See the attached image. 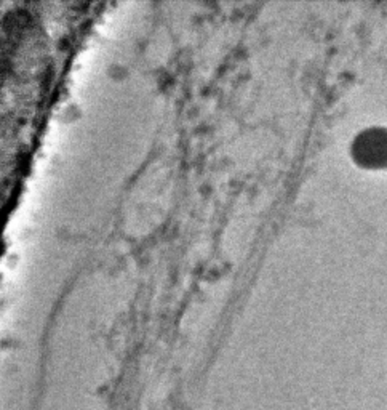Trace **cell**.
<instances>
[{
    "mask_svg": "<svg viewBox=\"0 0 387 410\" xmlns=\"http://www.w3.org/2000/svg\"><path fill=\"white\" fill-rule=\"evenodd\" d=\"M354 154L364 164H386L387 162V131H366L357 138Z\"/></svg>",
    "mask_w": 387,
    "mask_h": 410,
    "instance_id": "6da1fadb",
    "label": "cell"
}]
</instances>
